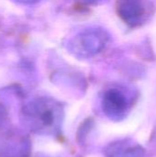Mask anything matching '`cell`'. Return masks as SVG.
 I'll return each instance as SVG.
<instances>
[{"label": "cell", "instance_id": "obj_1", "mask_svg": "<svg viewBox=\"0 0 156 157\" xmlns=\"http://www.w3.org/2000/svg\"><path fill=\"white\" fill-rule=\"evenodd\" d=\"M26 125L35 133L53 134L61 125L63 109L53 98L40 97L27 102L22 108Z\"/></svg>", "mask_w": 156, "mask_h": 157}, {"label": "cell", "instance_id": "obj_2", "mask_svg": "<svg viewBox=\"0 0 156 157\" xmlns=\"http://www.w3.org/2000/svg\"><path fill=\"white\" fill-rule=\"evenodd\" d=\"M109 40L110 35L105 29L88 27L68 40L66 50L77 59H90L100 53L107 47Z\"/></svg>", "mask_w": 156, "mask_h": 157}, {"label": "cell", "instance_id": "obj_3", "mask_svg": "<svg viewBox=\"0 0 156 157\" xmlns=\"http://www.w3.org/2000/svg\"><path fill=\"white\" fill-rule=\"evenodd\" d=\"M116 10L120 18L127 26L139 28L152 18L154 6L151 0H117Z\"/></svg>", "mask_w": 156, "mask_h": 157}, {"label": "cell", "instance_id": "obj_4", "mask_svg": "<svg viewBox=\"0 0 156 157\" xmlns=\"http://www.w3.org/2000/svg\"><path fill=\"white\" fill-rule=\"evenodd\" d=\"M102 105L103 110L108 117L120 119L126 114L129 103L127 97L122 91L111 88L104 94Z\"/></svg>", "mask_w": 156, "mask_h": 157}, {"label": "cell", "instance_id": "obj_5", "mask_svg": "<svg viewBox=\"0 0 156 157\" xmlns=\"http://www.w3.org/2000/svg\"><path fill=\"white\" fill-rule=\"evenodd\" d=\"M29 142L18 135H9L0 144V157H29Z\"/></svg>", "mask_w": 156, "mask_h": 157}, {"label": "cell", "instance_id": "obj_6", "mask_svg": "<svg viewBox=\"0 0 156 157\" xmlns=\"http://www.w3.org/2000/svg\"><path fill=\"white\" fill-rule=\"evenodd\" d=\"M116 157H143V154L141 150H135V149H129L125 150L124 153H120L117 155Z\"/></svg>", "mask_w": 156, "mask_h": 157}, {"label": "cell", "instance_id": "obj_7", "mask_svg": "<svg viewBox=\"0 0 156 157\" xmlns=\"http://www.w3.org/2000/svg\"><path fill=\"white\" fill-rule=\"evenodd\" d=\"M77 2H79L80 4L83 5H87V6H97V5H100L103 4L104 2L108 1V0H75Z\"/></svg>", "mask_w": 156, "mask_h": 157}, {"label": "cell", "instance_id": "obj_8", "mask_svg": "<svg viewBox=\"0 0 156 157\" xmlns=\"http://www.w3.org/2000/svg\"><path fill=\"white\" fill-rule=\"evenodd\" d=\"M17 3H21V4H32V3H35L39 0H14Z\"/></svg>", "mask_w": 156, "mask_h": 157}]
</instances>
